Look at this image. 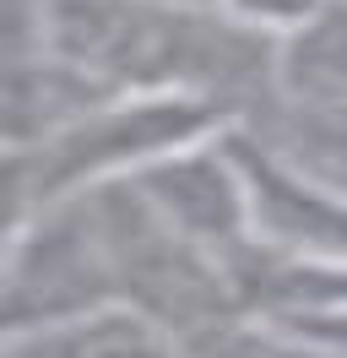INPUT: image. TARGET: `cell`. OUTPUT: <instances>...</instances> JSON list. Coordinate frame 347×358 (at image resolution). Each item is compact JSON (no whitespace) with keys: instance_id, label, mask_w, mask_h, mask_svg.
I'll return each instance as SVG.
<instances>
[{"instance_id":"obj_5","label":"cell","mask_w":347,"mask_h":358,"mask_svg":"<svg viewBox=\"0 0 347 358\" xmlns=\"http://www.w3.org/2000/svg\"><path fill=\"white\" fill-rule=\"evenodd\" d=\"M347 103V0H325L293 33L271 38V103L266 120H315Z\"/></svg>"},{"instance_id":"obj_7","label":"cell","mask_w":347,"mask_h":358,"mask_svg":"<svg viewBox=\"0 0 347 358\" xmlns=\"http://www.w3.org/2000/svg\"><path fill=\"white\" fill-rule=\"evenodd\" d=\"M212 6H222L234 22H244L260 38H282V33H293L299 22H309L325 0H212Z\"/></svg>"},{"instance_id":"obj_6","label":"cell","mask_w":347,"mask_h":358,"mask_svg":"<svg viewBox=\"0 0 347 358\" xmlns=\"http://www.w3.org/2000/svg\"><path fill=\"white\" fill-rule=\"evenodd\" d=\"M195 342L141 310H92L43 331L6 336V358H190Z\"/></svg>"},{"instance_id":"obj_1","label":"cell","mask_w":347,"mask_h":358,"mask_svg":"<svg viewBox=\"0 0 347 358\" xmlns=\"http://www.w3.org/2000/svg\"><path fill=\"white\" fill-rule=\"evenodd\" d=\"M11 44H43L114 92H185L260 120L271 38L212 0H11Z\"/></svg>"},{"instance_id":"obj_3","label":"cell","mask_w":347,"mask_h":358,"mask_svg":"<svg viewBox=\"0 0 347 358\" xmlns=\"http://www.w3.org/2000/svg\"><path fill=\"white\" fill-rule=\"evenodd\" d=\"M92 310H120L114 250L92 190L11 212L6 234V336L43 331Z\"/></svg>"},{"instance_id":"obj_4","label":"cell","mask_w":347,"mask_h":358,"mask_svg":"<svg viewBox=\"0 0 347 358\" xmlns=\"http://www.w3.org/2000/svg\"><path fill=\"white\" fill-rule=\"evenodd\" d=\"M234 152L250 190V228H255V261L277 266H315L347 271V185L299 157L288 141L234 120ZM244 266V271H250ZM239 271V277H244Z\"/></svg>"},{"instance_id":"obj_2","label":"cell","mask_w":347,"mask_h":358,"mask_svg":"<svg viewBox=\"0 0 347 358\" xmlns=\"http://www.w3.org/2000/svg\"><path fill=\"white\" fill-rule=\"evenodd\" d=\"M234 125V114L206 98L185 92H114L92 103L65 131L43 136L33 147L6 152L11 163V212H33L76 190H98L114 179L141 174L147 163L179 152L185 141Z\"/></svg>"}]
</instances>
